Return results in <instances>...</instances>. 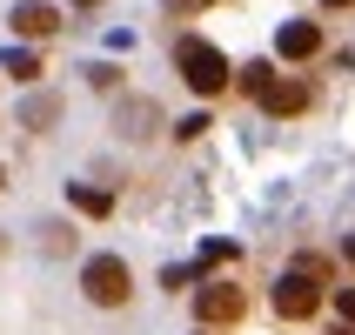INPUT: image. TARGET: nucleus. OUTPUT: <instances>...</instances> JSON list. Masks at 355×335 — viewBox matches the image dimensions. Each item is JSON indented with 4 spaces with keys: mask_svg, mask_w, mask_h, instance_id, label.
<instances>
[{
    "mask_svg": "<svg viewBox=\"0 0 355 335\" xmlns=\"http://www.w3.org/2000/svg\"><path fill=\"white\" fill-rule=\"evenodd\" d=\"M175 67H181V80H188V87H195V94H228V54H221V47H208V40L201 34H181L175 40Z\"/></svg>",
    "mask_w": 355,
    "mask_h": 335,
    "instance_id": "1",
    "label": "nucleus"
},
{
    "mask_svg": "<svg viewBox=\"0 0 355 335\" xmlns=\"http://www.w3.org/2000/svg\"><path fill=\"white\" fill-rule=\"evenodd\" d=\"M80 289H87L94 309H121V302L135 295V275H128V261H121V255H94L87 268H80Z\"/></svg>",
    "mask_w": 355,
    "mask_h": 335,
    "instance_id": "2",
    "label": "nucleus"
},
{
    "mask_svg": "<svg viewBox=\"0 0 355 335\" xmlns=\"http://www.w3.org/2000/svg\"><path fill=\"white\" fill-rule=\"evenodd\" d=\"M322 309V282L315 275H282L275 282V316L282 322H309Z\"/></svg>",
    "mask_w": 355,
    "mask_h": 335,
    "instance_id": "3",
    "label": "nucleus"
},
{
    "mask_svg": "<svg viewBox=\"0 0 355 335\" xmlns=\"http://www.w3.org/2000/svg\"><path fill=\"white\" fill-rule=\"evenodd\" d=\"M241 309H248V295H241L235 282H208V289L195 295V316L208 322V329H221V322L235 329V322H241Z\"/></svg>",
    "mask_w": 355,
    "mask_h": 335,
    "instance_id": "4",
    "label": "nucleus"
},
{
    "mask_svg": "<svg viewBox=\"0 0 355 335\" xmlns=\"http://www.w3.org/2000/svg\"><path fill=\"white\" fill-rule=\"evenodd\" d=\"M14 34H20V40L60 34V7H47V0H20V7H14Z\"/></svg>",
    "mask_w": 355,
    "mask_h": 335,
    "instance_id": "5",
    "label": "nucleus"
},
{
    "mask_svg": "<svg viewBox=\"0 0 355 335\" xmlns=\"http://www.w3.org/2000/svg\"><path fill=\"white\" fill-rule=\"evenodd\" d=\"M255 101H261V108H268V114L282 121V114H302V108H309V87H302V80H268V87H261Z\"/></svg>",
    "mask_w": 355,
    "mask_h": 335,
    "instance_id": "6",
    "label": "nucleus"
},
{
    "mask_svg": "<svg viewBox=\"0 0 355 335\" xmlns=\"http://www.w3.org/2000/svg\"><path fill=\"white\" fill-rule=\"evenodd\" d=\"M282 54H288V60L322 54V27H315V20H288V27H282Z\"/></svg>",
    "mask_w": 355,
    "mask_h": 335,
    "instance_id": "7",
    "label": "nucleus"
},
{
    "mask_svg": "<svg viewBox=\"0 0 355 335\" xmlns=\"http://www.w3.org/2000/svg\"><path fill=\"white\" fill-rule=\"evenodd\" d=\"M0 74H7V80H40V54H7Z\"/></svg>",
    "mask_w": 355,
    "mask_h": 335,
    "instance_id": "8",
    "label": "nucleus"
},
{
    "mask_svg": "<svg viewBox=\"0 0 355 335\" xmlns=\"http://www.w3.org/2000/svg\"><path fill=\"white\" fill-rule=\"evenodd\" d=\"M74 208H80V215H107L114 195H101V188H74Z\"/></svg>",
    "mask_w": 355,
    "mask_h": 335,
    "instance_id": "9",
    "label": "nucleus"
},
{
    "mask_svg": "<svg viewBox=\"0 0 355 335\" xmlns=\"http://www.w3.org/2000/svg\"><path fill=\"white\" fill-rule=\"evenodd\" d=\"M268 80H275V67H261V60H255V67H241V94H261Z\"/></svg>",
    "mask_w": 355,
    "mask_h": 335,
    "instance_id": "10",
    "label": "nucleus"
},
{
    "mask_svg": "<svg viewBox=\"0 0 355 335\" xmlns=\"http://www.w3.org/2000/svg\"><path fill=\"white\" fill-rule=\"evenodd\" d=\"M74 7H101V0H74Z\"/></svg>",
    "mask_w": 355,
    "mask_h": 335,
    "instance_id": "11",
    "label": "nucleus"
},
{
    "mask_svg": "<svg viewBox=\"0 0 355 335\" xmlns=\"http://www.w3.org/2000/svg\"><path fill=\"white\" fill-rule=\"evenodd\" d=\"M329 7H349V0H329Z\"/></svg>",
    "mask_w": 355,
    "mask_h": 335,
    "instance_id": "12",
    "label": "nucleus"
},
{
    "mask_svg": "<svg viewBox=\"0 0 355 335\" xmlns=\"http://www.w3.org/2000/svg\"><path fill=\"white\" fill-rule=\"evenodd\" d=\"M336 335H349V329H336Z\"/></svg>",
    "mask_w": 355,
    "mask_h": 335,
    "instance_id": "13",
    "label": "nucleus"
}]
</instances>
